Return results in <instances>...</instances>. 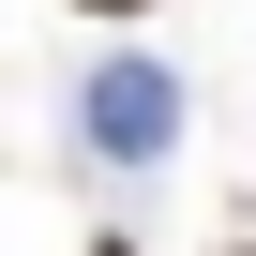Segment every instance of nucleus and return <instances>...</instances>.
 <instances>
[{"label": "nucleus", "instance_id": "3", "mask_svg": "<svg viewBox=\"0 0 256 256\" xmlns=\"http://www.w3.org/2000/svg\"><path fill=\"white\" fill-rule=\"evenodd\" d=\"M90 256H136V241H90Z\"/></svg>", "mask_w": 256, "mask_h": 256}, {"label": "nucleus", "instance_id": "4", "mask_svg": "<svg viewBox=\"0 0 256 256\" xmlns=\"http://www.w3.org/2000/svg\"><path fill=\"white\" fill-rule=\"evenodd\" d=\"M241 256H256V241H241Z\"/></svg>", "mask_w": 256, "mask_h": 256}, {"label": "nucleus", "instance_id": "2", "mask_svg": "<svg viewBox=\"0 0 256 256\" xmlns=\"http://www.w3.org/2000/svg\"><path fill=\"white\" fill-rule=\"evenodd\" d=\"M76 16H106V30H120V16H151V0H76Z\"/></svg>", "mask_w": 256, "mask_h": 256}, {"label": "nucleus", "instance_id": "1", "mask_svg": "<svg viewBox=\"0 0 256 256\" xmlns=\"http://www.w3.org/2000/svg\"><path fill=\"white\" fill-rule=\"evenodd\" d=\"M76 120H90L106 166H166V151H181V76H166V60H90Z\"/></svg>", "mask_w": 256, "mask_h": 256}]
</instances>
